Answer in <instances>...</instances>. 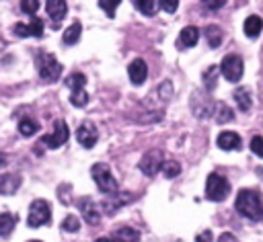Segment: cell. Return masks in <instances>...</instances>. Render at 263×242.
<instances>
[{"label": "cell", "instance_id": "cell-27", "mask_svg": "<svg viewBox=\"0 0 263 242\" xmlns=\"http://www.w3.org/2000/svg\"><path fill=\"white\" fill-rule=\"evenodd\" d=\"M214 109H216L214 115H216V121H218V123H226V121H230V119L234 117V113L230 111V107L224 105V103H216Z\"/></svg>", "mask_w": 263, "mask_h": 242}, {"label": "cell", "instance_id": "cell-6", "mask_svg": "<svg viewBox=\"0 0 263 242\" xmlns=\"http://www.w3.org/2000/svg\"><path fill=\"white\" fill-rule=\"evenodd\" d=\"M230 193V183L218 174V172H212L205 180V195L210 201H224Z\"/></svg>", "mask_w": 263, "mask_h": 242}, {"label": "cell", "instance_id": "cell-29", "mask_svg": "<svg viewBox=\"0 0 263 242\" xmlns=\"http://www.w3.org/2000/svg\"><path fill=\"white\" fill-rule=\"evenodd\" d=\"M111 238H117V240H140V234L134 228H119L117 232H113Z\"/></svg>", "mask_w": 263, "mask_h": 242}, {"label": "cell", "instance_id": "cell-13", "mask_svg": "<svg viewBox=\"0 0 263 242\" xmlns=\"http://www.w3.org/2000/svg\"><path fill=\"white\" fill-rule=\"evenodd\" d=\"M45 10L51 18V25L58 27L68 12V4H66V0H45Z\"/></svg>", "mask_w": 263, "mask_h": 242}, {"label": "cell", "instance_id": "cell-38", "mask_svg": "<svg viewBox=\"0 0 263 242\" xmlns=\"http://www.w3.org/2000/svg\"><path fill=\"white\" fill-rule=\"evenodd\" d=\"M197 240H212V232H203V234H199Z\"/></svg>", "mask_w": 263, "mask_h": 242}, {"label": "cell", "instance_id": "cell-11", "mask_svg": "<svg viewBox=\"0 0 263 242\" xmlns=\"http://www.w3.org/2000/svg\"><path fill=\"white\" fill-rule=\"evenodd\" d=\"M76 139H78V144H80L82 148H92V146L97 144V139H99V133H97L95 123L82 121V123L78 125V129H76Z\"/></svg>", "mask_w": 263, "mask_h": 242}, {"label": "cell", "instance_id": "cell-30", "mask_svg": "<svg viewBox=\"0 0 263 242\" xmlns=\"http://www.w3.org/2000/svg\"><path fill=\"white\" fill-rule=\"evenodd\" d=\"M64 232H78L80 230V221H78V217L76 215H66L64 219H62V226H60Z\"/></svg>", "mask_w": 263, "mask_h": 242}, {"label": "cell", "instance_id": "cell-26", "mask_svg": "<svg viewBox=\"0 0 263 242\" xmlns=\"http://www.w3.org/2000/svg\"><path fill=\"white\" fill-rule=\"evenodd\" d=\"M129 199H132L129 195H119V199H115V201H113V197H107V199L103 201V209H105L107 213H113L115 209H119L121 205H125Z\"/></svg>", "mask_w": 263, "mask_h": 242}, {"label": "cell", "instance_id": "cell-20", "mask_svg": "<svg viewBox=\"0 0 263 242\" xmlns=\"http://www.w3.org/2000/svg\"><path fill=\"white\" fill-rule=\"evenodd\" d=\"M193 100L201 105V107H195V109H193L195 115H199V117H208V115H212V111H214V103H212V98L201 96L199 92H195V94H193Z\"/></svg>", "mask_w": 263, "mask_h": 242}, {"label": "cell", "instance_id": "cell-4", "mask_svg": "<svg viewBox=\"0 0 263 242\" xmlns=\"http://www.w3.org/2000/svg\"><path fill=\"white\" fill-rule=\"evenodd\" d=\"M51 221V207L45 199H35L29 205V215H27V226L29 228H39L47 226Z\"/></svg>", "mask_w": 263, "mask_h": 242}, {"label": "cell", "instance_id": "cell-5", "mask_svg": "<svg viewBox=\"0 0 263 242\" xmlns=\"http://www.w3.org/2000/svg\"><path fill=\"white\" fill-rule=\"evenodd\" d=\"M84 84H86V76L80 74V72H72L68 78H66V86L72 90L70 94V103L74 107H84L88 103V94L84 90Z\"/></svg>", "mask_w": 263, "mask_h": 242}, {"label": "cell", "instance_id": "cell-40", "mask_svg": "<svg viewBox=\"0 0 263 242\" xmlns=\"http://www.w3.org/2000/svg\"><path fill=\"white\" fill-rule=\"evenodd\" d=\"M6 162H8V158H6V156H4V154H0V168H2V166H4V164H6Z\"/></svg>", "mask_w": 263, "mask_h": 242}, {"label": "cell", "instance_id": "cell-34", "mask_svg": "<svg viewBox=\"0 0 263 242\" xmlns=\"http://www.w3.org/2000/svg\"><path fill=\"white\" fill-rule=\"evenodd\" d=\"M251 150H253L255 156L263 158V137H261V135H255V137L251 139Z\"/></svg>", "mask_w": 263, "mask_h": 242}, {"label": "cell", "instance_id": "cell-3", "mask_svg": "<svg viewBox=\"0 0 263 242\" xmlns=\"http://www.w3.org/2000/svg\"><path fill=\"white\" fill-rule=\"evenodd\" d=\"M90 174H92V178H95V183H97V187H99L101 193L111 195V193L117 191V180H115V176L111 174V168H109L107 164L97 162V164L90 168Z\"/></svg>", "mask_w": 263, "mask_h": 242}, {"label": "cell", "instance_id": "cell-22", "mask_svg": "<svg viewBox=\"0 0 263 242\" xmlns=\"http://www.w3.org/2000/svg\"><path fill=\"white\" fill-rule=\"evenodd\" d=\"M203 35H205L210 47H214V49L220 47V43H222V29L218 25H208L205 31H203Z\"/></svg>", "mask_w": 263, "mask_h": 242}, {"label": "cell", "instance_id": "cell-24", "mask_svg": "<svg viewBox=\"0 0 263 242\" xmlns=\"http://www.w3.org/2000/svg\"><path fill=\"white\" fill-rule=\"evenodd\" d=\"M80 33H82V25L76 21V23H72L68 29H66V33H64V43L66 45H74V43H78V39H80Z\"/></svg>", "mask_w": 263, "mask_h": 242}, {"label": "cell", "instance_id": "cell-9", "mask_svg": "<svg viewBox=\"0 0 263 242\" xmlns=\"http://www.w3.org/2000/svg\"><path fill=\"white\" fill-rule=\"evenodd\" d=\"M12 33H14L16 37H37V39H39V37L43 35V21L33 14V18H31L29 25H25V23H14V25H12Z\"/></svg>", "mask_w": 263, "mask_h": 242}, {"label": "cell", "instance_id": "cell-33", "mask_svg": "<svg viewBox=\"0 0 263 242\" xmlns=\"http://www.w3.org/2000/svg\"><path fill=\"white\" fill-rule=\"evenodd\" d=\"M37 8H39V0H21V10L25 12V14H35L37 12Z\"/></svg>", "mask_w": 263, "mask_h": 242}, {"label": "cell", "instance_id": "cell-28", "mask_svg": "<svg viewBox=\"0 0 263 242\" xmlns=\"http://www.w3.org/2000/svg\"><path fill=\"white\" fill-rule=\"evenodd\" d=\"M134 2H136V8L142 14H146V16H154V12L158 8V2L156 0H134Z\"/></svg>", "mask_w": 263, "mask_h": 242}, {"label": "cell", "instance_id": "cell-39", "mask_svg": "<svg viewBox=\"0 0 263 242\" xmlns=\"http://www.w3.org/2000/svg\"><path fill=\"white\" fill-rule=\"evenodd\" d=\"M220 240H236V236H232V234H222Z\"/></svg>", "mask_w": 263, "mask_h": 242}, {"label": "cell", "instance_id": "cell-35", "mask_svg": "<svg viewBox=\"0 0 263 242\" xmlns=\"http://www.w3.org/2000/svg\"><path fill=\"white\" fill-rule=\"evenodd\" d=\"M224 4H226V0H201V6H203L205 10H210V12L220 10Z\"/></svg>", "mask_w": 263, "mask_h": 242}, {"label": "cell", "instance_id": "cell-17", "mask_svg": "<svg viewBox=\"0 0 263 242\" xmlns=\"http://www.w3.org/2000/svg\"><path fill=\"white\" fill-rule=\"evenodd\" d=\"M216 144H218V148L220 150H240V137H238V133H234V131H222L220 135H218V139H216Z\"/></svg>", "mask_w": 263, "mask_h": 242}, {"label": "cell", "instance_id": "cell-10", "mask_svg": "<svg viewBox=\"0 0 263 242\" xmlns=\"http://www.w3.org/2000/svg\"><path fill=\"white\" fill-rule=\"evenodd\" d=\"M162 162H164L162 152H160V150H152V152H148V154L140 160V170H142L146 176H154V174L160 170Z\"/></svg>", "mask_w": 263, "mask_h": 242}, {"label": "cell", "instance_id": "cell-21", "mask_svg": "<svg viewBox=\"0 0 263 242\" xmlns=\"http://www.w3.org/2000/svg\"><path fill=\"white\" fill-rule=\"evenodd\" d=\"M39 131V123L33 119V117H23L21 121H18V133L23 135V137H31V135H35Z\"/></svg>", "mask_w": 263, "mask_h": 242}, {"label": "cell", "instance_id": "cell-19", "mask_svg": "<svg viewBox=\"0 0 263 242\" xmlns=\"http://www.w3.org/2000/svg\"><path fill=\"white\" fill-rule=\"evenodd\" d=\"M18 217L14 213H0V236L2 238H8L16 226Z\"/></svg>", "mask_w": 263, "mask_h": 242}, {"label": "cell", "instance_id": "cell-36", "mask_svg": "<svg viewBox=\"0 0 263 242\" xmlns=\"http://www.w3.org/2000/svg\"><path fill=\"white\" fill-rule=\"evenodd\" d=\"M158 6H160L164 12H175L177 6H179V0H158Z\"/></svg>", "mask_w": 263, "mask_h": 242}, {"label": "cell", "instance_id": "cell-25", "mask_svg": "<svg viewBox=\"0 0 263 242\" xmlns=\"http://www.w3.org/2000/svg\"><path fill=\"white\" fill-rule=\"evenodd\" d=\"M218 72H220V66H210L205 72H203V82H205V90L212 92L216 88V80H218Z\"/></svg>", "mask_w": 263, "mask_h": 242}, {"label": "cell", "instance_id": "cell-1", "mask_svg": "<svg viewBox=\"0 0 263 242\" xmlns=\"http://www.w3.org/2000/svg\"><path fill=\"white\" fill-rule=\"evenodd\" d=\"M234 207L240 215H245L251 221L263 219V201H261V195L253 189H240L236 195Z\"/></svg>", "mask_w": 263, "mask_h": 242}, {"label": "cell", "instance_id": "cell-23", "mask_svg": "<svg viewBox=\"0 0 263 242\" xmlns=\"http://www.w3.org/2000/svg\"><path fill=\"white\" fill-rule=\"evenodd\" d=\"M234 100H236V105H238V109L242 113H247L251 109V92L245 86H240V88L234 90Z\"/></svg>", "mask_w": 263, "mask_h": 242}, {"label": "cell", "instance_id": "cell-15", "mask_svg": "<svg viewBox=\"0 0 263 242\" xmlns=\"http://www.w3.org/2000/svg\"><path fill=\"white\" fill-rule=\"evenodd\" d=\"M199 41V31H197V27H185L183 31H181V35H179V39H177V47L179 49H189V47H193L195 43Z\"/></svg>", "mask_w": 263, "mask_h": 242}, {"label": "cell", "instance_id": "cell-7", "mask_svg": "<svg viewBox=\"0 0 263 242\" xmlns=\"http://www.w3.org/2000/svg\"><path fill=\"white\" fill-rule=\"evenodd\" d=\"M220 72H222V76H224L228 82H238V80L242 78V72H245L242 57L236 55V53L224 55V59H222V64H220Z\"/></svg>", "mask_w": 263, "mask_h": 242}, {"label": "cell", "instance_id": "cell-14", "mask_svg": "<svg viewBox=\"0 0 263 242\" xmlns=\"http://www.w3.org/2000/svg\"><path fill=\"white\" fill-rule=\"evenodd\" d=\"M127 74H129V80H132L136 86H140V84L146 80V76H148V66H146V62L140 59V57L132 59L129 66H127Z\"/></svg>", "mask_w": 263, "mask_h": 242}, {"label": "cell", "instance_id": "cell-37", "mask_svg": "<svg viewBox=\"0 0 263 242\" xmlns=\"http://www.w3.org/2000/svg\"><path fill=\"white\" fill-rule=\"evenodd\" d=\"M158 92H160L162 100H164V98H168V96H171V92H173V88H171V82H164V84H160Z\"/></svg>", "mask_w": 263, "mask_h": 242}, {"label": "cell", "instance_id": "cell-32", "mask_svg": "<svg viewBox=\"0 0 263 242\" xmlns=\"http://www.w3.org/2000/svg\"><path fill=\"white\" fill-rule=\"evenodd\" d=\"M119 2H121V0H99V6L105 10V14H107L109 18H113V16H115V10H117V6H119Z\"/></svg>", "mask_w": 263, "mask_h": 242}, {"label": "cell", "instance_id": "cell-2", "mask_svg": "<svg viewBox=\"0 0 263 242\" xmlns=\"http://www.w3.org/2000/svg\"><path fill=\"white\" fill-rule=\"evenodd\" d=\"M35 66H37V74L43 82H55L62 76V64L55 59L53 53L37 51L35 53Z\"/></svg>", "mask_w": 263, "mask_h": 242}, {"label": "cell", "instance_id": "cell-18", "mask_svg": "<svg viewBox=\"0 0 263 242\" xmlns=\"http://www.w3.org/2000/svg\"><path fill=\"white\" fill-rule=\"evenodd\" d=\"M242 29H245V35H247L249 39H257L259 33H261V29H263V21H261V16H257V14L247 16Z\"/></svg>", "mask_w": 263, "mask_h": 242}, {"label": "cell", "instance_id": "cell-16", "mask_svg": "<svg viewBox=\"0 0 263 242\" xmlns=\"http://www.w3.org/2000/svg\"><path fill=\"white\" fill-rule=\"evenodd\" d=\"M18 187H21V174H16V172L0 174V193L2 195H12V193H16Z\"/></svg>", "mask_w": 263, "mask_h": 242}, {"label": "cell", "instance_id": "cell-8", "mask_svg": "<svg viewBox=\"0 0 263 242\" xmlns=\"http://www.w3.org/2000/svg\"><path fill=\"white\" fill-rule=\"evenodd\" d=\"M68 137H70L68 123H66L64 119H58V121L53 123V131H51V133H47V135H41V142H39V144H43V146H47V148L55 150V148L64 146V144L68 142Z\"/></svg>", "mask_w": 263, "mask_h": 242}, {"label": "cell", "instance_id": "cell-12", "mask_svg": "<svg viewBox=\"0 0 263 242\" xmlns=\"http://www.w3.org/2000/svg\"><path fill=\"white\" fill-rule=\"evenodd\" d=\"M78 209H80V213H82V217H84V221H86V224L97 226V224L101 221L99 205H97L90 197H82V199H78Z\"/></svg>", "mask_w": 263, "mask_h": 242}, {"label": "cell", "instance_id": "cell-31", "mask_svg": "<svg viewBox=\"0 0 263 242\" xmlns=\"http://www.w3.org/2000/svg\"><path fill=\"white\" fill-rule=\"evenodd\" d=\"M162 172H164V176H168V178H173V176H177L179 172H181V164L179 162H175V160H168V162H162Z\"/></svg>", "mask_w": 263, "mask_h": 242}]
</instances>
